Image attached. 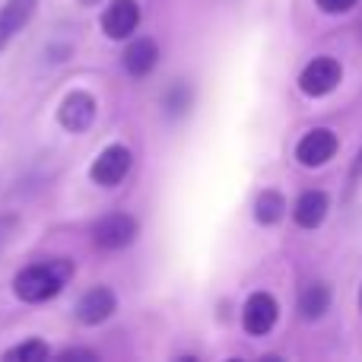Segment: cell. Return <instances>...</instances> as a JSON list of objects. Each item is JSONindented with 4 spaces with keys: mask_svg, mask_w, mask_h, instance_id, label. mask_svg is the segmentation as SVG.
<instances>
[{
    "mask_svg": "<svg viewBox=\"0 0 362 362\" xmlns=\"http://www.w3.org/2000/svg\"><path fill=\"white\" fill-rule=\"evenodd\" d=\"M74 276V264L57 257V261H42V264H29L25 270H19L16 280H13V289L23 302H48L54 299L64 289V283Z\"/></svg>",
    "mask_w": 362,
    "mask_h": 362,
    "instance_id": "6da1fadb",
    "label": "cell"
},
{
    "mask_svg": "<svg viewBox=\"0 0 362 362\" xmlns=\"http://www.w3.org/2000/svg\"><path fill=\"white\" fill-rule=\"evenodd\" d=\"M344 80V67H340L337 57H315L312 64H305V70L299 74V89L312 99H321V95H331L334 89Z\"/></svg>",
    "mask_w": 362,
    "mask_h": 362,
    "instance_id": "7a4b0ae2",
    "label": "cell"
},
{
    "mask_svg": "<svg viewBox=\"0 0 362 362\" xmlns=\"http://www.w3.org/2000/svg\"><path fill=\"white\" fill-rule=\"evenodd\" d=\"M137 232H140V226L134 216H127V213H108V216H102L93 226V242L105 251H121L137 238Z\"/></svg>",
    "mask_w": 362,
    "mask_h": 362,
    "instance_id": "3957f363",
    "label": "cell"
},
{
    "mask_svg": "<svg viewBox=\"0 0 362 362\" xmlns=\"http://www.w3.org/2000/svg\"><path fill=\"white\" fill-rule=\"evenodd\" d=\"M131 163H134L131 150H127L124 144H112L99 153V159H95L93 169H89V178L102 187H115L118 181H124L127 172H131Z\"/></svg>",
    "mask_w": 362,
    "mask_h": 362,
    "instance_id": "277c9868",
    "label": "cell"
},
{
    "mask_svg": "<svg viewBox=\"0 0 362 362\" xmlns=\"http://www.w3.org/2000/svg\"><path fill=\"white\" fill-rule=\"evenodd\" d=\"M337 146H340L337 134L327 131V127H315V131H308L305 137L299 140L296 159H299V165H305V169H318V165L331 163Z\"/></svg>",
    "mask_w": 362,
    "mask_h": 362,
    "instance_id": "5b68a950",
    "label": "cell"
},
{
    "mask_svg": "<svg viewBox=\"0 0 362 362\" xmlns=\"http://www.w3.org/2000/svg\"><path fill=\"white\" fill-rule=\"evenodd\" d=\"M276 318H280V305H276L274 296L270 293L248 296V302H245V308H242V325L251 337H264V334H270L274 325H276Z\"/></svg>",
    "mask_w": 362,
    "mask_h": 362,
    "instance_id": "8992f818",
    "label": "cell"
},
{
    "mask_svg": "<svg viewBox=\"0 0 362 362\" xmlns=\"http://www.w3.org/2000/svg\"><path fill=\"white\" fill-rule=\"evenodd\" d=\"M57 118H61V124L67 127L70 134L89 131V124L95 121V99L89 93H83V89H76V93H70L67 99L61 102Z\"/></svg>",
    "mask_w": 362,
    "mask_h": 362,
    "instance_id": "52a82bcc",
    "label": "cell"
},
{
    "mask_svg": "<svg viewBox=\"0 0 362 362\" xmlns=\"http://www.w3.org/2000/svg\"><path fill=\"white\" fill-rule=\"evenodd\" d=\"M140 25V6L137 0H112L102 13V29L108 38H127Z\"/></svg>",
    "mask_w": 362,
    "mask_h": 362,
    "instance_id": "ba28073f",
    "label": "cell"
},
{
    "mask_svg": "<svg viewBox=\"0 0 362 362\" xmlns=\"http://www.w3.org/2000/svg\"><path fill=\"white\" fill-rule=\"evenodd\" d=\"M115 308H118V299H115L112 289L108 286H93L80 299V305H76V318H80L83 325L95 327V325H102V321L112 318Z\"/></svg>",
    "mask_w": 362,
    "mask_h": 362,
    "instance_id": "9c48e42d",
    "label": "cell"
},
{
    "mask_svg": "<svg viewBox=\"0 0 362 362\" xmlns=\"http://www.w3.org/2000/svg\"><path fill=\"white\" fill-rule=\"evenodd\" d=\"M38 0H6L4 6H0V51L10 45V38L16 35V32H23V25L32 19V13H35Z\"/></svg>",
    "mask_w": 362,
    "mask_h": 362,
    "instance_id": "30bf717a",
    "label": "cell"
},
{
    "mask_svg": "<svg viewBox=\"0 0 362 362\" xmlns=\"http://www.w3.org/2000/svg\"><path fill=\"white\" fill-rule=\"evenodd\" d=\"M327 210H331V197L325 191H305L293 206V219L302 229H318L325 223Z\"/></svg>",
    "mask_w": 362,
    "mask_h": 362,
    "instance_id": "8fae6325",
    "label": "cell"
},
{
    "mask_svg": "<svg viewBox=\"0 0 362 362\" xmlns=\"http://www.w3.org/2000/svg\"><path fill=\"white\" fill-rule=\"evenodd\" d=\"M159 64V45L153 38H137V42L127 45L124 51V70L131 76H146L153 74Z\"/></svg>",
    "mask_w": 362,
    "mask_h": 362,
    "instance_id": "7c38bea8",
    "label": "cell"
},
{
    "mask_svg": "<svg viewBox=\"0 0 362 362\" xmlns=\"http://www.w3.org/2000/svg\"><path fill=\"white\" fill-rule=\"evenodd\" d=\"M331 308V286L327 283H308L299 293V315L305 321H318Z\"/></svg>",
    "mask_w": 362,
    "mask_h": 362,
    "instance_id": "4fadbf2b",
    "label": "cell"
},
{
    "mask_svg": "<svg viewBox=\"0 0 362 362\" xmlns=\"http://www.w3.org/2000/svg\"><path fill=\"white\" fill-rule=\"evenodd\" d=\"M283 213H286V197H283L280 191H261L255 200V219L261 226H274L283 219Z\"/></svg>",
    "mask_w": 362,
    "mask_h": 362,
    "instance_id": "5bb4252c",
    "label": "cell"
},
{
    "mask_svg": "<svg viewBox=\"0 0 362 362\" xmlns=\"http://www.w3.org/2000/svg\"><path fill=\"white\" fill-rule=\"evenodd\" d=\"M51 356L48 344H42V340H25V344L13 346V350L4 353L6 362H45Z\"/></svg>",
    "mask_w": 362,
    "mask_h": 362,
    "instance_id": "9a60e30c",
    "label": "cell"
},
{
    "mask_svg": "<svg viewBox=\"0 0 362 362\" xmlns=\"http://www.w3.org/2000/svg\"><path fill=\"white\" fill-rule=\"evenodd\" d=\"M191 108V89L185 83H175V86L165 93V112L169 115H185Z\"/></svg>",
    "mask_w": 362,
    "mask_h": 362,
    "instance_id": "2e32d148",
    "label": "cell"
},
{
    "mask_svg": "<svg viewBox=\"0 0 362 362\" xmlns=\"http://www.w3.org/2000/svg\"><path fill=\"white\" fill-rule=\"evenodd\" d=\"M315 4H318L321 13H331L334 16V13H350L359 0H315Z\"/></svg>",
    "mask_w": 362,
    "mask_h": 362,
    "instance_id": "e0dca14e",
    "label": "cell"
},
{
    "mask_svg": "<svg viewBox=\"0 0 362 362\" xmlns=\"http://www.w3.org/2000/svg\"><path fill=\"white\" fill-rule=\"evenodd\" d=\"M57 359H61V362H74V359H83V362H99V353H93V350H64Z\"/></svg>",
    "mask_w": 362,
    "mask_h": 362,
    "instance_id": "ac0fdd59",
    "label": "cell"
},
{
    "mask_svg": "<svg viewBox=\"0 0 362 362\" xmlns=\"http://www.w3.org/2000/svg\"><path fill=\"white\" fill-rule=\"evenodd\" d=\"M13 229H16V219H13V216H0V248L10 242Z\"/></svg>",
    "mask_w": 362,
    "mask_h": 362,
    "instance_id": "d6986e66",
    "label": "cell"
},
{
    "mask_svg": "<svg viewBox=\"0 0 362 362\" xmlns=\"http://www.w3.org/2000/svg\"><path fill=\"white\" fill-rule=\"evenodd\" d=\"M362 175V146H359V153H356V163H353V172H350V181H359Z\"/></svg>",
    "mask_w": 362,
    "mask_h": 362,
    "instance_id": "ffe728a7",
    "label": "cell"
},
{
    "mask_svg": "<svg viewBox=\"0 0 362 362\" xmlns=\"http://www.w3.org/2000/svg\"><path fill=\"white\" fill-rule=\"evenodd\" d=\"M80 4H83V6H95V4H99V0H80Z\"/></svg>",
    "mask_w": 362,
    "mask_h": 362,
    "instance_id": "44dd1931",
    "label": "cell"
},
{
    "mask_svg": "<svg viewBox=\"0 0 362 362\" xmlns=\"http://www.w3.org/2000/svg\"><path fill=\"white\" fill-rule=\"evenodd\" d=\"M359 312H362V286H359Z\"/></svg>",
    "mask_w": 362,
    "mask_h": 362,
    "instance_id": "7402d4cb",
    "label": "cell"
}]
</instances>
